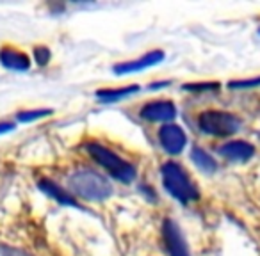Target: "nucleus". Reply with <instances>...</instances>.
<instances>
[{"instance_id":"1","label":"nucleus","mask_w":260,"mask_h":256,"mask_svg":"<svg viewBox=\"0 0 260 256\" xmlns=\"http://www.w3.org/2000/svg\"><path fill=\"white\" fill-rule=\"evenodd\" d=\"M68 185L77 196L89 201H104L112 194L111 184L94 171H79L70 178Z\"/></svg>"},{"instance_id":"2","label":"nucleus","mask_w":260,"mask_h":256,"mask_svg":"<svg viewBox=\"0 0 260 256\" xmlns=\"http://www.w3.org/2000/svg\"><path fill=\"white\" fill-rule=\"evenodd\" d=\"M162 184L166 187V191L180 203L194 201L200 196L192 180L175 162H166L162 166Z\"/></svg>"},{"instance_id":"3","label":"nucleus","mask_w":260,"mask_h":256,"mask_svg":"<svg viewBox=\"0 0 260 256\" xmlns=\"http://www.w3.org/2000/svg\"><path fill=\"white\" fill-rule=\"evenodd\" d=\"M87 152L91 153V157H93L102 167H105V169H107L114 178H118L119 181L128 184V181H132L136 178L134 166L125 162L123 159H119L116 153H112L111 150H107L105 146L93 142V144L87 146Z\"/></svg>"},{"instance_id":"4","label":"nucleus","mask_w":260,"mask_h":256,"mask_svg":"<svg viewBox=\"0 0 260 256\" xmlns=\"http://www.w3.org/2000/svg\"><path fill=\"white\" fill-rule=\"evenodd\" d=\"M198 125L205 134L224 137V135H232L239 130L241 119L235 118L230 112L207 111L198 118Z\"/></svg>"},{"instance_id":"5","label":"nucleus","mask_w":260,"mask_h":256,"mask_svg":"<svg viewBox=\"0 0 260 256\" xmlns=\"http://www.w3.org/2000/svg\"><path fill=\"white\" fill-rule=\"evenodd\" d=\"M162 235H164V240H166L168 251H170L171 256H191L187 244H185L184 235H182L180 228H178V224L175 223V221H171V219L164 221Z\"/></svg>"},{"instance_id":"6","label":"nucleus","mask_w":260,"mask_h":256,"mask_svg":"<svg viewBox=\"0 0 260 256\" xmlns=\"http://www.w3.org/2000/svg\"><path fill=\"white\" fill-rule=\"evenodd\" d=\"M159 139L162 148L166 150L171 155H178L182 150L185 148V142H187V137H185L184 130L177 125H166L160 128L159 132Z\"/></svg>"},{"instance_id":"7","label":"nucleus","mask_w":260,"mask_h":256,"mask_svg":"<svg viewBox=\"0 0 260 256\" xmlns=\"http://www.w3.org/2000/svg\"><path fill=\"white\" fill-rule=\"evenodd\" d=\"M164 59V54L160 50L150 52V54L143 55L138 61H128V62H121V64L114 66V73L118 75H125V73H134V71H141L145 68H150V66H155L157 62H160Z\"/></svg>"},{"instance_id":"8","label":"nucleus","mask_w":260,"mask_h":256,"mask_svg":"<svg viewBox=\"0 0 260 256\" xmlns=\"http://www.w3.org/2000/svg\"><path fill=\"white\" fill-rule=\"evenodd\" d=\"M177 114V108L171 101H152L141 108V116L150 121H170Z\"/></svg>"},{"instance_id":"9","label":"nucleus","mask_w":260,"mask_h":256,"mask_svg":"<svg viewBox=\"0 0 260 256\" xmlns=\"http://www.w3.org/2000/svg\"><path fill=\"white\" fill-rule=\"evenodd\" d=\"M0 62L8 69H15V71H25L30 66L29 57L15 48H2L0 50Z\"/></svg>"},{"instance_id":"10","label":"nucleus","mask_w":260,"mask_h":256,"mask_svg":"<svg viewBox=\"0 0 260 256\" xmlns=\"http://www.w3.org/2000/svg\"><path fill=\"white\" fill-rule=\"evenodd\" d=\"M221 155L226 157L230 160H237V162H244V160H249L255 153V148H253L249 142H242V141H234V142H226L224 146H221Z\"/></svg>"},{"instance_id":"11","label":"nucleus","mask_w":260,"mask_h":256,"mask_svg":"<svg viewBox=\"0 0 260 256\" xmlns=\"http://www.w3.org/2000/svg\"><path fill=\"white\" fill-rule=\"evenodd\" d=\"M40 189L45 192V194L52 196V198L55 199V201L62 203V205H70V206H75V208H79V203L75 201V199L72 198V196L68 194L66 191H62L59 185L52 184L50 180H41L40 181Z\"/></svg>"},{"instance_id":"12","label":"nucleus","mask_w":260,"mask_h":256,"mask_svg":"<svg viewBox=\"0 0 260 256\" xmlns=\"http://www.w3.org/2000/svg\"><path fill=\"white\" fill-rule=\"evenodd\" d=\"M191 157H192V160H194V164L202 171H207V173H214V171L217 169L216 160H214L207 152H203L202 148H192Z\"/></svg>"},{"instance_id":"13","label":"nucleus","mask_w":260,"mask_h":256,"mask_svg":"<svg viewBox=\"0 0 260 256\" xmlns=\"http://www.w3.org/2000/svg\"><path fill=\"white\" fill-rule=\"evenodd\" d=\"M139 91L138 86H128V87H123V89H104V91H98L96 96L100 98L102 101H118L126 98L128 94L136 93Z\"/></svg>"},{"instance_id":"14","label":"nucleus","mask_w":260,"mask_h":256,"mask_svg":"<svg viewBox=\"0 0 260 256\" xmlns=\"http://www.w3.org/2000/svg\"><path fill=\"white\" fill-rule=\"evenodd\" d=\"M50 114V111H30V112H20L18 114V119L23 123L27 121H34V119L38 118H43V116H48Z\"/></svg>"},{"instance_id":"15","label":"nucleus","mask_w":260,"mask_h":256,"mask_svg":"<svg viewBox=\"0 0 260 256\" xmlns=\"http://www.w3.org/2000/svg\"><path fill=\"white\" fill-rule=\"evenodd\" d=\"M34 57H36V61L40 66L48 64V61H50V50L45 48V47H36V50H34Z\"/></svg>"},{"instance_id":"16","label":"nucleus","mask_w":260,"mask_h":256,"mask_svg":"<svg viewBox=\"0 0 260 256\" xmlns=\"http://www.w3.org/2000/svg\"><path fill=\"white\" fill-rule=\"evenodd\" d=\"M255 86H260V77L258 79H251V80H241V82H232L230 87H255Z\"/></svg>"},{"instance_id":"17","label":"nucleus","mask_w":260,"mask_h":256,"mask_svg":"<svg viewBox=\"0 0 260 256\" xmlns=\"http://www.w3.org/2000/svg\"><path fill=\"white\" fill-rule=\"evenodd\" d=\"M2 251H4V256H27L25 252L20 251V249H9V247H4Z\"/></svg>"},{"instance_id":"18","label":"nucleus","mask_w":260,"mask_h":256,"mask_svg":"<svg viewBox=\"0 0 260 256\" xmlns=\"http://www.w3.org/2000/svg\"><path fill=\"white\" fill-rule=\"evenodd\" d=\"M13 125L11 123H0V134H6V132H11Z\"/></svg>"}]
</instances>
